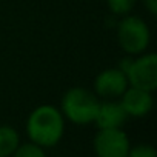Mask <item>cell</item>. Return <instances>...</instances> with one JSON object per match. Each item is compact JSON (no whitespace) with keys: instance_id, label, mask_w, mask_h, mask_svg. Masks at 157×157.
<instances>
[{"instance_id":"1","label":"cell","mask_w":157,"mask_h":157,"mask_svg":"<svg viewBox=\"0 0 157 157\" xmlns=\"http://www.w3.org/2000/svg\"><path fill=\"white\" fill-rule=\"evenodd\" d=\"M65 123L66 120L57 106L43 103L29 113L25 129L29 142L46 149L60 143L65 134Z\"/></svg>"},{"instance_id":"2","label":"cell","mask_w":157,"mask_h":157,"mask_svg":"<svg viewBox=\"0 0 157 157\" xmlns=\"http://www.w3.org/2000/svg\"><path fill=\"white\" fill-rule=\"evenodd\" d=\"M100 99L94 94V91L82 86H72L62 96L59 109L63 114L65 120L83 126L94 123Z\"/></svg>"},{"instance_id":"3","label":"cell","mask_w":157,"mask_h":157,"mask_svg":"<svg viewBox=\"0 0 157 157\" xmlns=\"http://www.w3.org/2000/svg\"><path fill=\"white\" fill-rule=\"evenodd\" d=\"M117 43L122 51L128 56H139L146 52L151 42V31L145 20L139 16H123L120 17L116 28Z\"/></svg>"},{"instance_id":"4","label":"cell","mask_w":157,"mask_h":157,"mask_svg":"<svg viewBox=\"0 0 157 157\" xmlns=\"http://www.w3.org/2000/svg\"><path fill=\"white\" fill-rule=\"evenodd\" d=\"M129 86L154 91L157 88V54L143 52L136 59L132 57L128 69L125 71Z\"/></svg>"},{"instance_id":"5","label":"cell","mask_w":157,"mask_h":157,"mask_svg":"<svg viewBox=\"0 0 157 157\" xmlns=\"http://www.w3.org/2000/svg\"><path fill=\"white\" fill-rule=\"evenodd\" d=\"M131 142L122 128L99 129L93 140V149L97 157H128Z\"/></svg>"},{"instance_id":"6","label":"cell","mask_w":157,"mask_h":157,"mask_svg":"<svg viewBox=\"0 0 157 157\" xmlns=\"http://www.w3.org/2000/svg\"><path fill=\"white\" fill-rule=\"evenodd\" d=\"M129 86L123 71L116 68H106L100 71L94 78V94L103 100L119 99Z\"/></svg>"},{"instance_id":"7","label":"cell","mask_w":157,"mask_h":157,"mask_svg":"<svg viewBox=\"0 0 157 157\" xmlns=\"http://www.w3.org/2000/svg\"><path fill=\"white\" fill-rule=\"evenodd\" d=\"M119 99L128 117H136V119L145 117L151 113L154 106L152 93L142 88H136V86H128Z\"/></svg>"},{"instance_id":"8","label":"cell","mask_w":157,"mask_h":157,"mask_svg":"<svg viewBox=\"0 0 157 157\" xmlns=\"http://www.w3.org/2000/svg\"><path fill=\"white\" fill-rule=\"evenodd\" d=\"M128 120L125 109L122 108L120 102L117 100H100L99 109L94 119V123L99 129H113L122 128Z\"/></svg>"},{"instance_id":"9","label":"cell","mask_w":157,"mask_h":157,"mask_svg":"<svg viewBox=\"0 0 157 157\" xmlns=\"http://www.w3.org/2000/svg\"><path fill=\"white\" fill-rule=\"evenodd\" d=\"M19 145V131L11 125H0V157H11Z\"/></svg>"},{"instance_id":"10","label":"cell","mask_w":157,"mask_h":157,"mask_svg":"<svg viewBox=\"0 0 157 157\" xmlns=\"http://www.w3.org/2000/svg\"><path fill=\"white\" fill-rule=\"evenodd\" d=\"M11 157H48V155L45 152V148L33 142H26V143H20Z\"/></svg>"},{"instance_id":"11","label":"cell","mask_w":157,"mask_h":157,"mask_svg":"<svg viewBox=\"0 0 157 157\" xmlns=\"http://www.w3.org/2000/svg\"><path fill=\"white\" fill-rule=\"evenodd\" d=\"M136 2L137 0H106V5L114 16L123 17L131 14L132 8L136 6Z\"/></svg>"},{"instance_id":"12","label":"cell","mask_w":157,"mask_h":157,"mask_svg":"<svg viewBox=\"0 0 157 157\" xmlns=\"http://www.w3.org/2000/svg\"><path fill=\"white\" fill-rule=\"evenodd\" d=\"M128 157H157V151L152 145L139 143L129 148Z\"/></svg>"},{"instance_id":"13","label":"cell","mask_w":157,"mask_h":157,"mask_svg":"<svg viewBox=\"0 0 157 157\" xmlns=\"http://www.w3.org/2000/svg\"><path fill=\"white\" fill-rule=\"evenodd\" d=\"M143 5L151 16L157 14V0H143Z\"/></svg>"},{"instance_id":"14","label":"cell","mask_w":157,"mask_h":157,"mask_svg":"<svg viewBox=\"0 0 157 157\" xmlns=\"http://www.w3.org/2000/svg\"><path fill=\"white\" fill-rule=\"evenodd\" d=\"M56 157H63V155H56Z\"/></svg>"}]
</instances>
